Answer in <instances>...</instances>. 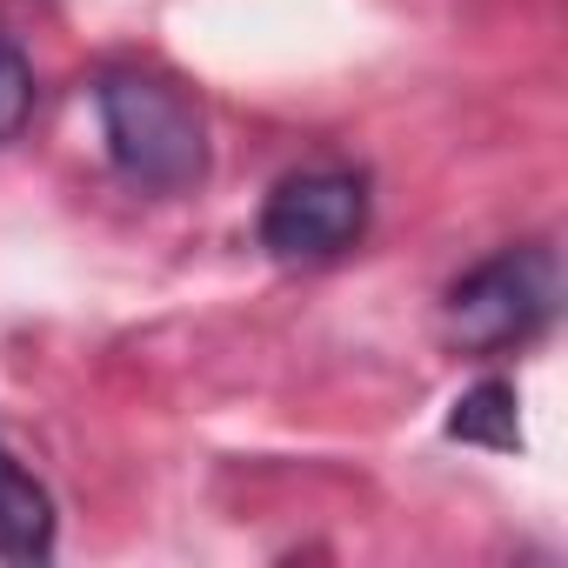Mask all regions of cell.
<instances>
[{
	"label": "cell",
	"mask_w": 568,
	"mask_h": 568,
	"mask_svg": "<svg viewBox=\"0 0 568 568\" xmlns=\"http://www.w3.org/2000/svg\"><path fill=\"white\" fill-rule=\"evenodd\" d=\"M94 114L108 161L141 194H187L207 181V121L201 101L154 74V68H114L94 81Z\"/></svg>",
	"instance_id": "6da1fadb"
},
{
	"label": "cell",
	"mask_w": 568,
	"mask_h": 568,
	"mask_svg": "<svg viewBox=\"0 0 568 568\" xmlns=\"http://www.w3.org/2000/svg\"><path fill=\"white\" fill-rule=\"evenodd\" d=\"M555 295H561V281H555L548 247H501L448 288V335L468 355L521 348L555 322Z\"/></svg>",
	"instance_id": "7a4b0ae2"
},
{
	"label": "cell",
	"mask_w": 568,
	"mask_h": 568,
	"mask_svg": "<svg viewBox=\"0 0 568 568\" xmlns=\"http://www.w3.org/2000/svg\"><path fill=\"white\" fill-rule=\"evenodd\" d=\"M368 234V181L355 168H302L261 207V247L274 261H335Z\"/></svg>",
	"instance_id": "3957f363"
},
{
	"label": "cell",
	"mask_w": 568,
	"mask_h": 568,
	"mask_svg": "<svg viewBox=\"0 0 568 568\" xmlns=\"http://www.w3.org/2000/svg\"><path fill=\"white\" fill-rule=\"evenodd\" d=\"M54 495L48 481L0 442V561H48L54 555Z\"/></svg>",
	"instance_id": "277c9868"
},
{
	"label": "cell",
	"mask_w": 568,
	"mask_h": 568,
	"mask_svg": "<svg viewBox=\"0 0 568 568\" xmlns=\"http://www.w3.org/2000/svg\"><path fill=\"white\" fill-rule=\"evenodd\" d=\"M448 435H455V442H468V448L515 455V448H521V395H515V382L488 375V382L462 388V395H455V408H448Z\"/></svg>",
	"instance_id": "5b68a950"
},
{
	"label": "cell",
	"mask_w": 568,
	"mask_h": 568,
	"mask_svg": "<svg viewBox=\"0 0 568 568\" xmlns=\"http://www.w3.org/2000/svg\"><path fill=\"white\" fill-rule=\"evenodd\" d=\"M34 121V61L21 54V41L0 34V148Z\"/></svg>",
	"instance_id": "8992f818"
}]
</instances>
